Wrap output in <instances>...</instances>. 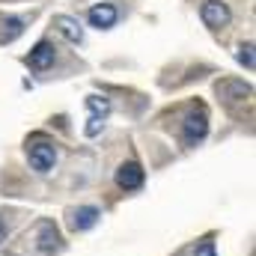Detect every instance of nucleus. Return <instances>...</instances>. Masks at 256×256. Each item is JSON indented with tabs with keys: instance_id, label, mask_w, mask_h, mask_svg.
Masks as SVG:
<instances>
[{
	"instance_id": "f257e3e1",
	"label": "nucleus",
	"mask_w": 256,
	"mask_h": 256,
	"mask_svg": "<svg viewBox=\"0 0 256 256\" xmlns=\"http://www.w3.org/2000/svg\"><path fill=\"white\" fill-rule=\"evenodd\" d=\"M24 244L33 250L30 256H54L57 250H63V232L51 218H39L33 230L24 236Z\"/></svg>"
},
{
	"instance_id": "f03ea898",
	"label": "nucleus",
	"mask_w": 256,
	"mask_h": 256,
	"mask_svg": "<svg viewBox=\"0 0 256 256\" xmlns=\"http://www.w3.org/2000/svg\"><path fill=\"white\" fill-rule=\"evenodd\" d=\"M206 134H208V110H206V104L191 102V104L185 108V114H182L179 137H182V143H185L188 149H194V146H200V143L206 140Z\"/></svg>"
},
{
	"instance_id": "7ed1b4c3",
	"label": "nucleus",
	"mask_w": 256,
	"mask_h": 256,
	"mask_svg": "<svg viewBox=\"0 0 256 256\" xmlns=\"http://www.w3.org/2000/svg\"><path fill=\"white\" fill-rule=\"evenodd\" d=\"M24 152H27V164H30V170L33 173H39V176H48L54 167H57V146L48 140V137H30L27 140V146H24Z\"/></svg>"
},
{
	"instance_id": "20e7f679",
	"label": "nucleus",
	"mask_w": 256,
	"mask_h": 256,
	"mask_svg": "<svg viewBox=\"0 0 256 256\" xmlns=\"http://www.w3.org/2000/svg\"><path fill=\"white\" fill-rule=\"evenodd\" d=\"M214 92L220 96V102L226 108H236V104H244L254 98V86L244 84V80H236V78H224L214 84Z\"/></svg>"
},
{
	"instance_id": "39448f33",
	"label": "nucleus",
	"mask_w": 256,
	"mask_h": 256,
	"mask_svg": "<svg viewBox=\"0 0 256 256\" xmlns=\"http://www.w3.org/2000/svg\"><path fill=\"white\" fill-rule=\"evenodd\" d=\"M116 188L120 191H140L143 185H146V170H143V164L140 161H122L120 167H116Z\"/></svg>"
},
{
	"instance_id": "423d86ee",
	"label": "nucleus",
	"mask_w": 256,
	"mask_h": 256,
	"mask_svg": "<svg viewBox=\"0 0 256 256\" xmlns=\"http://www.w3.org/2000/svg\"><path fill=\"white\" fill-rule=\"evenodd\" d=\"M57 60V48H54V42L51 39H39L36 45H33V51L24 57V63L30 72H48L51 66Z\"/></svg>"
},
{
	"instance_id": "0eeeda50",
	"label": "nucleus",
	"mask_w": 256,
	"mask_h": 256,
	"mask_svg": "<svg viewBox=\"0 0 256 256\" xmlns=\"http://www.w3.org/2000/svg\"><path fill=\"white\" fill-rule=\"evenodd\" d=\"M200 18H202V24H206L208 30H224L232 15H230V6H226L224 0H206V3L200 6Z\"/></svg>"
},
{
	"instance_id": "6e6552de",
	"label": "nucleus",
	"mask_w": 256,
	"mask_h": 256,
	"mask_svg": "<svg viewBox=\"0 0 256 256\" xmlns=\"http://www.w3.org/2000/svg\"><path fill=\"white\" fill-rule=\"evenodd\" d=\"M86 21H90V27H96V30H110L116 21H120V9L114 6V3H92L90 6V12H86Z\"/></svg>"
},
{
	"instance_id": "1a4fd4ad",
	"label": "nucleus",
	"mask_w": 256,
	"mask_h": 256,
	"mask_svg": "<svg viewBox=\"0 0 256 256\" xmlns=\"http://www.w3.org/2000/svg\"><path fill=\"white\" fill-rule=\"evenodd\" d=\"M98 220H102V208H96V206H78V208L68 212L72 232H90Z\"/></svg>"
},
{
	"instance_id": "9d476101",
	"label": "nucleus",
	"mask_w": 256,
	"mask_h": 256,
	"mask_svg": "<svg viewBox=\"0 0 256 256\" xmlns=\"http://www.w3.org/2000/svg\"><path fill=\"white\" fill-rule=\"evenodd\" d=\"M54 27H57V33L66 36L72 45H80L84 42V27H80L78 18H72V15H54Z\"/></svg>"
},
{
	"instance_id": "9b49d317",
	"label": "nucleus",
	"mask_w": 256,
	"mask_h": 256,
	"mask_svg": "<svg viewBox=\"0 0 256 256\" xmlns=\"http://www.w3.org/2000/svg\"><path fill=\"white\" fill-rule=\"evenodd\" d=\"M24 18H18V15H3L0 18V45H12L21 33H24Z\"/></svg>"
},
{
	"instance_id": "f8f14e48",
	"label": "nucleus",
	"mask_w": 256,
	"mask_h": 256,
	"mask_svg": "<svg viewBox=\"0 0 256 256\" xmlns=\"http://www.w3.org/2000/svg\"><path fill=\"white\" fill-rule=\"evenodd\" d=\"M86 108H90V116H98V120L110 116V102L104 96H86Z\"/></svg>"
},
{
	"instance_id": "ddd939ff",
	"label": "nucleus",
	"mask_w": 256,
	"mask_h": 256,
	"mask_svg": "<svg viewBox=\"0 0 256 256\" xmlns=\"http://www.w3.org/2000/svg\"><path fill=\"white\" fill-rule=\"evenodd\" d=\"M18 214H21V212H3V214H0V244L12 236V230H15V224H18Z\"/></svg>"
},
{
	"instance_id": "4468645a",
	"label": "nucleus",
	"mask_w": 256,
	"mask_h": 256,
	"mask_svg": "<svg viewBox=\"0 0 256 256\" xmlns=\"http://www.w3.org/2000/svg\"><path fill=\"white\" fill-rule=\"evenodd\" d=\"M236 60L244 66V68H250V72H254V42H242V45H238V51H236Z\"/></svg>"
},
{
	"instance_id": "2eb2a0df",
	"label": "nucleus",
	"mask_w": 256,
	"mask_h": 256,
	"mask_svg": "<svg viewBox=\"0 0 256 256\" xmlns=\"http://www.w3.org/2000/svg\"><path fill=\"white\" fill-rule=\"evenodd\" d=\"M194 256H218V248H214V238L206 236L196 248H194Z\"/></svg>"
},
{
	"instance_id": "dca6fc26",
	"label": "nucleus",
	"mask_w": 256,
	"mask_h": 256,
	"mask_svg": "<svg viewBox=\"0 0 256 256\" xmlns=\"http://www.w3.org/2000/svg\"><path fill=\"white\" fill-rule=\"evenodd\" d=\"M102 128H104V120H98V116H90V122H86V128H84V134H86V137H96Z\"/></svg>"
}]
</instances>
